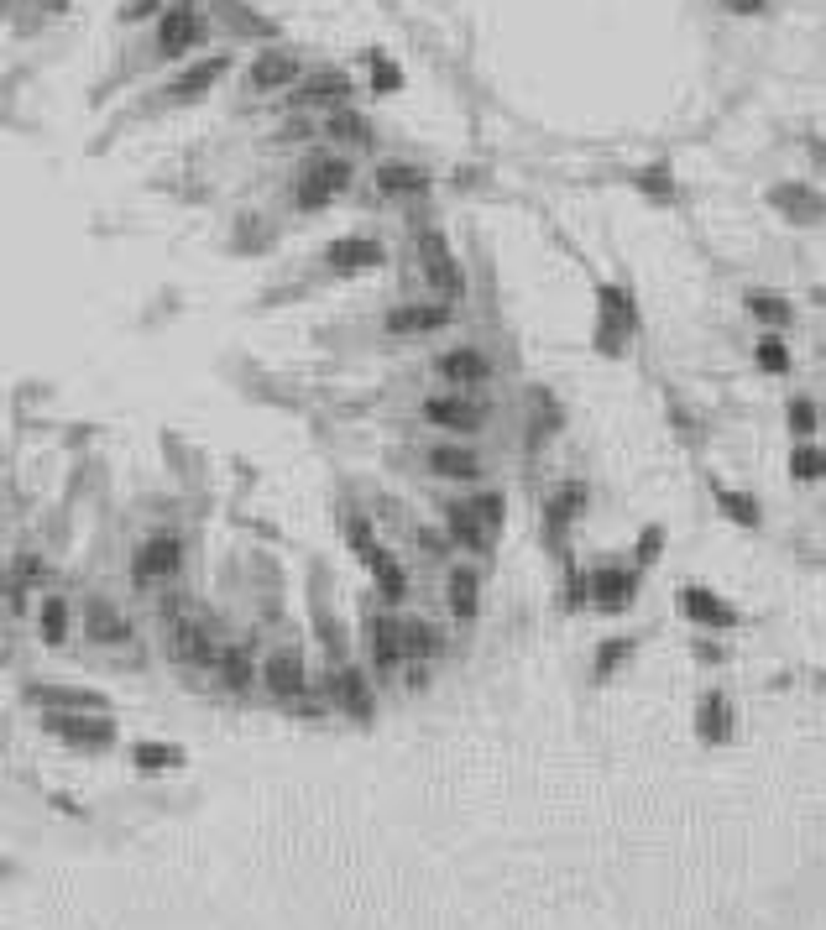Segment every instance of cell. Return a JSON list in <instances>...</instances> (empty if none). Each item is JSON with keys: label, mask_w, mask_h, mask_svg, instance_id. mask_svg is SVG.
Segmentation results:
<instances>
[{"label": "cell", "mask_w": 826, "mask_h": 930, "mask_svg": "<svg viewBox=\"0 0 826 930\" xmlns=\"http://www.w3.org/2000/svg\"><path fill=\"white\" fill-rule=\"evenodd\" d=\"M356 189V157L351 152H340V147H309L304 157L288 168L283 178V209L298 220H314V215H325L330 204H340Z\"/></svg>", "instance_id": "6da1fadb"}, {"label": "cell", "mask_w": 826, "mask_h": 930, "mask_svg": "<svg viewBox=\"0 0 826 930\" xmlns=\"http://www.w3.org/2000/svg\"><path fill=\"white\" fill-rule=\"evenodd\" d=\"M215 42V16L204 0H168L163 11L152 16L147 48H142V68H178L194 53H204Z\"/></svg>", "instance_id": "7a4b0ae2"}, {"label": "cell", "mask_w": 826, "mask_h": 930, "mask_svg": "<svg viewBox=\"0 0 826 930\" xmlns=\"http://www.w3.org/2000/svg\"><path fill=\"white\" fill-rule=\"evenodd\" d=\"M236 68H241V53H236V48H204V53H194L189 63L168 68V79L157 84V95H152V110H189V105H204L225 79L236 74Z\"/></svg>", "instance_id": "3957f363"}, {"label": "cell", "mask_w": 826, "mask_h": 930, "mask_svg": "<svg viewBox=\"0 0 826 930\" xmlns=\"http://www.w3.org/2000/svg\"><path fill=\"white\" fill-rule=\"evenodd\" d=\"M183 570H189V539L178 528H152L136 539L131 560H126V586H131V596H157V591L178 586Z\"/></svg>", "instance_id": "277c9868"}, {"label": "cell", "mask_w": 826, "mask_h": 930, "mask_svg": "<svg viewBox=\"0 0 826 930\" xmlns=\"http://www.w3.org/2000/svg\"><path fill=\"white\" fill-rule=\"evenodd\" d=\"M497 408L487 403V392H455V387H434L419 398V424L445 434V439H481L492 429Z\"/></svg>", "instance_id": "5b68a950"}, {"label": "cell", "mask_w": 826, "mask_h": 930, "mask_svg": "<svg viewBox=\"0 0 826 930\" xmlns=\"http://www.w3.org/2000/svg\"><path fill=\"white\" fill-rule=\"evenodd\" d=\"M413 267H419V283L424 293L434 298H450V304H461V298L471 293V277L461 267V257H455V246L440 225H413Z\"/></svg>", "instance_id": "8992f818"}, {"label": "cell", "mask_w": 826, "mask_h": 930, "mask_svg": "<svg viewBox=\"0 0 826 930\" xmlns=\"http://www.w3.org/2000/svg\"><path fill=\"white\" fill-rule=\"evenodd\" d=\"M455 319H461V304L419 293V298H398V304H387L382 319H377V330H382V340H393V345H413V340H434V335L455 330Z\"/></svg>", "instance_id": "52a82bcc"}, {"label": "cell", "mask_w": 826, "mask_h": 930, "mask_svg": "<svg viewBox=\"0 0 826 930\" xmlns=\"http://www.w3.org/2000/svg\"><path fill=\"white\" fill-rule=\"evenodd\" d=\"M304 53L288 48V42H267V48H257L246 63H241V100H283L288 89L304 79Z\"/></svg>", "instance_id": "ba28073f"}, {"label": "cell", "mask_w": 826, "mask_h": 930, "mask_svg": "<svg viewBox=\"0 0 826 930\" xmlns=\"http://www.w3.org/2000/svg\"><path fill=\"white\" fill-rule=\"evenodd\" d=\"M42 586H53V560L37 544H16L0 565V607L11 617H32V601Z\"/></svg>", "instance_id": "9c48e42d"}, {"label": "cell", "mask_w": 826, "mask_h": 930, "mask_svg": "<svg viewBox=\"0 0 826 930\" xmlns=\"http://www.w3.org/2000/svg\"><path fill=\"white\" fill-rule=\"evenodd\" d=\"M257 685L267 701L278 706H293L309 695V654L298 638H283V643H267L262 659H257Z\"/></svg>", "instance_id": "30bf717a"}, {"label": "cell", "mask_w": 826, "mask_h": 930, "mask_svg": "<svg viewBox=\"0 0 826 930\" xmlns=\"http://www.w3.org/2000/svg\"><path fill=\"white\" fill-rule=\"evenodd\" d=\"M429 377L440 387H455V392H487L497 382V356L476 340H455L429 356Z\"/></svg>", "instance_id": "8fae6325"}, {"label": "cell", "mask_w": 826, "mask_h": 930, "mask_svg": "<svg viewBox=\"0 0 826 930\" xmlns=\"http://www.w3.org/2000/svg\"><path fill=\"white\" fill-rule=\"evenodd\" d=\"M79 633L95 648H131L136 643V617L116 591H84L79 596Z\"/></svg>", "instance_id": "7c38bea8"}, {"label": "cell", "mask_w": 826, "mask_h": 930, "mask_svg": "<svg viewBox=\"0 0 826 930\" xmlns=\"http://www.w3.org/2000/svg\"><path fill=\"white\" fill-rule=\"evenodd\" d=\"M440 528H445L450 549H455V554H466V560H487V554L497 549V539H502V533H497L487 518H481V507H476L471 492L445 497V502H440Z\"/></svg>", "instance_id": "4fadbf2b"}, {"label": "cell", "mask_w": 826, "mask_h": 930, "mask_svg": "<svg viewBox=\"0 0 826 930\" xmlns=\"http://www.w3.org/2000/svg\"><path fill=\"white\" fill-rule=\"evenodd\" d=\"M419 460H424V471H429L434 481L466 486V492H471V486H481V481H487V471H492L476 439H445V434L434 439V445H424Z\"/></svg>", "instance_id": "5bb4252c"}, {"label": "cell", "mask_w": 826, "mask_h": 930, "mask_svg": "<svg viewBox=\"0 0 826 930\" xmlns=\"http://www.w3.org/2000/svg\"><path fill=\"white\" fill-rule=\"evenodd\" d=\"M325 695H330V706L340 716H351V722H372V711H377V680H372V669H361V664H330L325 669Z\"/></svg>", "instance_id": "9a60e30c"}, {"label": "cell", "mask_w": 826, "mask_h": 930, "mask_svg": "<svg viewBox=\"0 0 826 930\" xmlns=\"http://www.w3.org/2000/svg\"><path fill=\"white\" fill-rule=\"evenodd\" d=\"M351 95H356V79L346 74V68H304V79L283 95V110L325 115L335 105H351Z\"/></svg>", "instance_id": "2e32d148"}, {"label": "cell", "mask_w": 826, "mask_h": 930, "mask_svg": "<svg viewBox=\"0 0 826 930\" xmlns=\"http://www.w3.org/2000/svg\"><path fill=\"white\" fill-rule=\"evenodd\" d=\"M366 669H372V680H393V674H403V627H398V612L387 607H372L366 612Z\"/></svg>", "instance_id": "e0dca14e"}, {"label": "cell", "mask_w": 826, "mask_h": 930, "mask_svg": "<svg viewBox=\"0 0 826 930\" xmlns=\"http://www.w3.org/2000/svg\"><path fill=\"white\" fill-rule=\"evenodd\" d=\"M32 627H37V643L42 648H68V638L79 633V601L68 596L58 580L42 586L32 601Z\"/></svg>", "instance_id": "ac0fdd59"}, {"label": "cell", "mask_w": 826, "mask_h": 930, "mask_svg": "<svg viewBox=\"0 0 826 930\" xmlns=\"http://www.w3.org/2000/svg\"><path fill=\"white\" fill-rule=\"evenodd\" d=\"M319 267H325V277H361V272H377L387 267V246L377 236H335L325 251H319Z\"/></svg>", "instance_id": "d6986e66"}, {"label": "cell", "mask_w": 826, "mask_h": 930, "mask_svg": "<svg viewBox=\"0 0 826 930\" xmlns=\"http://www.w3.org/2000/svg\"><path fill=\"white\" fill-rule=\"evenodd\" d=\"M361 565H366V575H372L377 607L403 612V601L413 596V575H408V565H403V554H398V549H387V544H377Z\"/></svg>", "instance_id": "ffe728a7"}, {"label": "cell", "mask_w": 826, "mask_h": 930, "mask_svg": "<svg viewBox=\"0 0 826 930\" xmlns=\"http://www.w3.org/2000/svg\"><path fill=\"white\" fill-rule=\"evenodd\" d=\"M372 189H377V199H387V204H408V199H424V194L434 189V178H429V168H419V162L382 157L377 168H372Z\"/></svg>", "instance_id": "44dd1931"}, {"label": "cell", "mask_w": 826, "mask_h": 930, "mask_svg": "<svg viewBox=\"0 0 826 930\" xmlns=\"http://www.w3.org/2000/svg\"><path fill=\"white\" fill-rule=\"evenodd\" d=\"M638 596V565H596L586 575V601L596 612H628Z\"/></svg>", "instance_id": "7402d4cb"}, {"label": "cell", "mask_w": 826, "mask_h": 930, "mask_svg": "<svg viewBox=\"0 0 826 930\" xmlns=\"http://www.w3.org/2000/svg\"><path fill=\"white\" fill-rule=\"evenodd\" d=\"M319 142L340 147V152H366L377 142V131H372V121H366L356 105H335V110L319 115Z\"/></svg>", "instance_id": "603a6c76"}, {"label": "cell", "mask_w": 826, "mask_h": 930, "mask_svg": "<svg viewBox=\"0 0 826 930\" xmlns=\"http://www.w3.org/2000/svg\"><path fill=\"white\" fill-rule=\"evenodd\" d=\"M257 643L251 638H225L220 648V659H215V685L220 690H231V695H246V690H257Z\"/></svg>", "instance_id": "cb8c5ba5"}, {"label": "cell", "mask_w": 826, "mask_h": 930, "mask_svg": "<svg viewBox=\"0 0 826 930\" xmlns=\"http://www.w3.org/2000/svg\"><path fill=\"white\" fill-rule=\"evenodd\" d=\"M581 513H586V481H560L555 492L544 497V544L555 554H560L570 523H576Z\"/></svg>", "instance_id": "d4e9b609"}, {"label": "cell", "mask_w": 826, "mask_h": 930, "mask_svg": "<svg viewBox=\"0 0 826 930\" xmlns=\"http://www.w3.org/2000/svg\"><path fill=\"white\" fill-rule=\"evenodd\" d=\"M42 727L63 742H74V748H110V737H116L110 716H89V711H48Z\"/></svg>", "instance_id": "484cf974"}, {"label": "cell", "mask_w": 826, "mask_h": 930, "mask_svg": "<svg viewBox=\"0 0 826 930\" xmlns=\"http://www.w3.org/2000/svg\"><path fill=\"white\" fill-rule=\"evenodd\" d=\"M445 612L455 622L481 617V570H476V560H450L445 565Z\"/></svg>", "instance_id": "4316f807"}, {"label": "cell", "mask_w": 826, "mask_h": 930, "mask_svg": "<svg viewBox=\"0 0 826 930\" xmlns=\"http://www.w3.org/2000/svg\"><path fill=\"white\" fill-rule=\"evenodd\" d=\"M680 612L691 617L696 627H706V633H727V627H738V607H727V601L717 591H706V586H680Z\"/></svg>", "instance_id": "83f0119b"}, {"label": "cell", "mask_w": 826, "mask_h": 930, "mask_svg": "<svg viewBox=\"0 0 826 930\" xmlns=\"http://www.w3.org/2000/svg\"><path fill=\"white\" fill-rule=\"evenodd\" d=\"M769 204L779 209L785 220H795V225H816V220H826V194L821 189H811V183H774L769 189Z\"/></svg>", "instance_id": "f1b7e54d"}, {"label": "cell", "mask_w": 826, "mask_h": 930, "mask_svg": "<svg viewBox=\"0 0 826 930\" xmlns=\"http://www.w3.org/2000/svg\"><path fill=\"white\" fill-rule=\"evenodd\" d=\"M398 627H403V659L408 664H434L445 648V633L434 627L429 617H413V612H398Z\"/></svg>", "instance_id": "f546056e"}, {"label": "cell", "mask_w": 826, "mask_h": 930, "mask_svg": "<svg viewBox=\"0 0 826 930\" xmlns=\"http://www.w3.org/2000/svg\"><path fill=\"white\" fill-rule=\"evenodd\" d=\"M340 539H346V549L356 554V560H366V554L382 544V533H377V523L366 518L356 502H346V507H340Z\"/></svg>", "instance_id": "4dcf8cb0"}, {"label": "cell", "mask_w": 826, "mask_h": 930, "mask_svg": "<svg viewBox=\"0 0 826 930\" xmlns=\"http://www.w3.org/2000/svg\"><path fill=\"white\" fill-rule=\"evenodd\" d=\"M272 147H319V115L309 110H288L283 126L272 131Z\"/></svg>", "instance_id": "1f68e13d"}, {"label": "cell", "mask_w": 826, "mask_h": 930, "mask_svg": "<svg viewBox=\"0 0 826 930\" xmlns=\"http://www.w3.org/2000/svg\"><path fill=\"white\" fill-rule=\"evenodd\" d=\"M743 309L759 319V324H769V330H785V324H790V298H785V293L753 288V293L743 298Z\"/></svg>", "instance_id": "d6a6232c"}, {"label": "cell", "mask_w": 826, "mask_h": 930, "mask_svg": "<svg viewBox=\"0 0 826 930\" xmlns=\"http://www.w3.org/2000/svg\"><path fill=\"white\" fill-rule=\"evenodd\" d=\"M753 366H759L764 377H785L790 371V345L779 340V330H764L759 340H753Z\"/></svg>", "instance_id": "836d02e7"}, {"label": "cell", "mask_w": 826, "mask_h": 930, "mask_svg": "<svg viewBox=\"0 0 826 930\" xmlns=\"http://www.w3.org/2000/svg\"><path fill=\"white\" fill-rule=\"evenodd\" d=\"M790 476H795L800 486H811V481L826 476V450L816 445V439H800V445L790 450Z\"/></svg>", "instance_id": "e575fe53"}, {"label": "cell", "mask_w": 826, "mask_h": 930, "mask_svg": "<svg viewBox=\"0 0 826 930\" xmlns=\"http://www.w3.org/2000/svg\"><path fill=\"white\" fill-rule=\"evenodd\" d=\"M785 418H790V434H800V439H811L821 429V408H816V398H806V392H795L790 398Z\"/></svg>", "instance_id": "d590c367"}, {"label": "cell", "mask_w": 826, "mask_h": 930, "mask_svg": "<svg viewBox=\"0 0 826 930\" xmlns=\"http://www.w3.org/2000/svg\"><path fill=\"white\" fill-rule=\"evenodd\" d=\"M717 502H722V513L727 518H738L748 528H759V502H753L748 492H727V486H717Z\"/></svg>", "instance_id": "8d00e7d4"}, {"label": "cell", "mask_w": 826, "mask_h": 930, "mask_svg": "<svg viewBox=\"0 0 826 930\" xmlns=\"http://www.w3.org/2000/svg\"><path fill=\"white\" fill-rule=\"evenodd\" d=\"M413 544H419V554L424 560H434V565H450V539H445V528H413Z\"/></svg>", "instance_id": "74e56055"}, {"label": "cell", "mask_w": 826, "mask_h": 930, "mask_svg": "<svg viewBox=\"0 0 826 930\" xmlns=\"http://www.w3.org/2000/svg\"><path fill=\"white\" fill-rule=\"evenodd\" d=\"M398 89H403V68L393 58L372 53V95H398Z\"/></svg>", "instance_id": "f35d334b"}, {"label": "cell", "mask_w": 826, "mask_h": 930, "mask_svg": "<svg viewBox=\"0 0 826 930\" xmlns=\"http://www.w3.org/2000/svg\"><path fill=\"white\" fill-rule=\"evenodd\" d=\"M701 716H706V722H701V727H706V737H727V727H732V722H727V695H722V690H711V695H706Z\"/></svg>", "instance_id": "ab89813d"}, {"label": "cell", "mask_w": 826, "mask_h": 930, "mask_svg": "<svg viewBox=\"0 0 826 930\" xmlns=\"http://www.w3.org/2000/svg\"><path fill=\"white\" fill-rule=\"evenodd\" d=\"M136 763H142V769H178L183 753L163 748V742H142V748H136Z\"/></svg>", "instance_id": "60d3db41"}, {"label": "cell", "mask_w": 826, "mask_h": 930, "mask_svg": "<svg viewBox=\"0 0 826 930\" xmlns=\"http://www.w3.org/2000/svg\"><path fill=\"white\" fill-rule=\"evenodd\" d=\"M633 654V638H617V643H602V648H596V674H602V680H607V674L617 669V664H623Z\"/></svg>", "instance_id": "b9f144b4"}, {"label": "cell", "mask_w": 826, "mask_h": 930, "mask_svg": "<svg viewBox=\"0 0 826 930\" xmlns=\"http://www.w3.org/2000/svg\"><path fill=\"white\" fill-rule=\"evenodd\" d=\"M659 544H664V528H644V539H638L633 565H638V570H649V565L659 560Z\"/></svg>", "instance_id": "7bdbcfd3"}, {"label": "cell", "mask_w": 826, "mask_h": 930, "mask_svg": "<svg viewBox=\"0 0 826 930\" xmlns=\"http://www.w3.org/2000/svg\"><path fill=\"white\" fill-rule=\"evenodd\" d=\"M163 6H168V0H126V6H121V21H152Z\"/></svg>", "instance_id": "ee69618b"}, {"label": "cell", "mask_w": 826, "mask_h": 930, "mask_svg": "<svg viewBox=\"0 0 826 930\" xmlns=\"http://www.w3.org/2000/svg\"><path fill=\"white\" fill-rule=\"evenodd\" d=\"M638 183H644L649 194H659V199H670V194H675V183H670V168H644V178H638Z\"/></svg>", "instance_id": "f6af8a7d"}, {"label": "cell", "mask_w": 826, "mask_h": 930, "mask_svg": "<svg viewBox=\"0 0 826 930\" xmlns=\"http://www.w3.org/2000/svg\"><path fill=\"white\" fill-rule=\"evenodd\" d=\"M717 6L732 11V16H759V11L769 6V0H717Z\"/></svg>", "instance_id": "bcb514c9"}, {"label": "cell", "mask_w": 826, "mask_h": 930, "mask_svg": "<svg viewBox=\"0 0 826 930\" xmlns=\"http://www.w3.org/2000/svg\"><path fill=\"white\" fill-rule=\"evenodd\" d=\"M37 6H42V11H48V16H63L68 6H74V0H37Z\"/></svg>", "instance_id": "7dc6e473"}, {"label": "cell", "mask_w": 826, "mask_h": 930, "mask_svg": "<svg viewBox=\"0 0 826 930\" xmlns=\"http://www.w3.org/2000/svg\"><path fill=\"white\" fill-rule=\"evenodd\" d=\"M821 685H826V674H821Z\"/></svg>", "instance_id": "c3c4849f"}]
</instances>
